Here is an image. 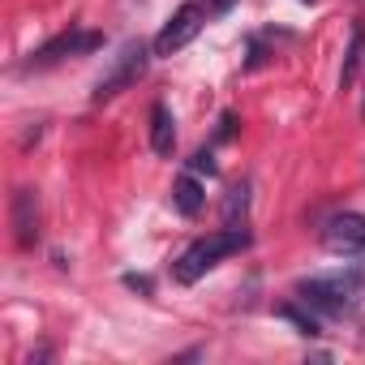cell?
<instances>
[{"mask_svg":"<svg viewBox=\"0 0 365 365\" xmlns=\"http://www.w3.org/2000/svg\"><path fill=\"white\" fill-rule=\"evenodd\" d=\"M232 5H237V0H211V9H215V14H228Z\"/></svg>","mask_w":365,"mask_h":365,"instance_id":"2e32d148","label":"cell"},{"mask_svg":"<svg viewBox=\"0 0 365 365\" xmlns=\"http://www.w3.org/2000/svg\"><path fill=\"white\" fill-rule=\"evenodd\" d=\"M365 288V267H348V271H335V275H314V279H301L297 284V297L322 314V318H344L356 297Z\"/></svg>","mask_w":365,"mask_h":365,"instance_id":"6da1fadb","label":"cell"},{"mask_svg":"<svg viewBox=\"0 0 365 365\" xmlns=\"http://www.w3.org/2000/svg\"><path fill=\"white\" fill-rule=\"evenodd\" d=\"M146 65H150V48H146L142 39H129V43H125V48L112 56L108 73L95 82V91H91V103H108V99H116L120 91L138 86V78L146 73Z\"/></svg>","mask_w":365,"mask_h":365,"instance_id":"3957f363","label":"cell"},{"mask_svg":"<svg viewBox=\"0 0 365 365\" xmlns=\"http://www.w3.org/2000/svg\"><path fill=\"white\" fill-rule=\"evenodd\" d=\"M125 288H133V292H142V297H150V292H155L150 275H125Z\"/></svg>","mask_w":365,"mask_h":365,"instance_id":"9a60e30c","label":"cell"},{"mask_svg":"<svg viewBox=\"0 0 365 365\" xmlns=\"http://www.w3.org/2000/svg\"><path fill=\"white\" fill-rule=\"evenodd\" d=\"M190 172H194V176H215L220 163H215L211 150H194V155H190Z\"/></svg>","mask_w":365,"mask_h":365,"instance_id":"4fadbf2b","label":"cell"},{"mask_svg":"<svg viewBox=\"0 0 365 365\" xmlns=\"http://www.w3.org/2000/svg\"><path fill=\"white\" fill-rule=\"evenodd\" d=\"M237 133V112H224L220 116V129H215V142H228Z\"/></svg>","mask_w":365,"mask_h":365,"instance_id":"5bb4252c","label":"cell"},{"mask_svg":"<svg viewBox=\"0 0 365 365\" xmlns=\"http://www.w3.org/2000/svg\"><path fill=\"white\" fill-rule=\"evenodd\" d=\"M322 245L331 254H365V215L339 211L322 224Z\"/></svg>","mask_w":365,"mask_h":365,"instance_id":"8992f818","label":"cell"},{"mask_svg":"<svg viewBox=\"0 0 365 365\" xmlns=\"http://www.w3.org/2000/svg\"><path fill=\"white\" fill-rule=\"evenodd\" d=\"M95 48H103V35H99V31H65V35L48 39L39 52H31V61H26L22 69H48V65L69 61V56H86V52H95Z\"/></svg>","mask_w":365,"mask_h":365,"instance_id":"5b68a950","label":"cell"},{"mask_svg":"<svg viewBox=\"0 0 365 365\" xmlns=\"http://www.w3.org/2000/svg\"><path fill=\"white\" fill-rule=\"evenodd\" d=\"M361 120H365V91H361Z\"/></svg>","mask_w":365,"mask_h":365,"instance_id":"e0dca14e","label":"cell"},{"mask_svg":"<svg viewBox=\"0 0 365 365\" xmlns=\"http://www.w3.org/2000/svg\"><path fill=\"white\" fill-rule=\"evenodd\" d=\"M250 241H254V237H250L245 228H220V232H211V237L194 241L185 254L172 262V279H176V284H198L211 267H220L224 258H232V254L250 250Z\"/></svg>","mask_w":365,"mask_h":365,"instance_id":"7a4b0ae2","label":"cell"},{"mask_svg":"<svg viewBox=\"0 0 365 365\" xmlns=\"http://www.w3.org/2000/svg\"><path fill=\"white\" fill-rule=\"evenodd\" d=\"M245 220H250V180L232 185L224 198V228H245Z\"/></svg>","mask_w":365,"mask_h":365,"instance_id":"8fae6325","label":"cell"},{"mask_svg":"<svg viewBox=\"0 0 365 365\" xmlns=\"http://www.w3.org/2000/svg\"><path fill=\"white\" fill-rule=\"evenodd\" d=\"M301 5H318V0H301Z\"/></svg>","mask_w":365,"mask_h":365,"instance_id":"ac0fdd59","label":"cell"},{"mask_svg":"<svg viewBox=\"0 0 365 365\" xmlns=\"http://www.w3.org/2000/svg\"><path fill=\"white\" fill-rule=\"evenodd\" d=\"M9 220H14V241L22 250H31L39 241V194L35 190H14V202H9Z\"/></svg>","mask_w":365,"mask_h":365,"instance_id":"52a82bcc","label":"cell"},{"mask_svg":"<svg viewBox=\"0 0 365 365\" xmlns=\"http://www.w3.org/2000/svg\"><path fill=\"white\" fill-rule=\"evenodd\" d=\"M202 202H207V190H202V180L194 176V172H185V176H176V185H172V207L185 215V220H194L198 211H202Z\"/></svg>","mask_w":365,"mask_h":365,"instance_id":"ba28073f","label":"cell"},{"mask_svg":"<svg viewBox=\"0 0 365 365\" xmlns=\"http://www.w3.org/2000/svg\"><path fill=\"white\" fill-rule=\"evenodd\" d=\"M365 65V26H352V39H348V52H344V65H339V91H348L356 82Z\"/></svg>","mask_w":365,"mask_h":365,"instance_id":"30bf717a","label":"cell"},{"mask_svg":"<svg viewBox=\"0 0 365 365\" xmlns=\"http://www.w3.org/2000/svg\"><path fill=\"white\" fill-rule=\"evenodd\" d=\"M207 26V9L198 5V0H190V5H180L172 18H168V26L155 35V56H172V52H180L185 43H194L198 39V31Z\"/></svg>","mask_w":365,"mask_h":365,"instance_id":"277c9868","label":"cell"},{"mask_svg":"<svg viewBox=\"0 0 365 365\" xmlns=\"http://www.w3.org/2000/svg\"><path fill=\"white\" fill-rule=\"evenodd\" d=\"M172 146H176V120H172V108H168V103H155V108H150V150L168 159Z\"/></svg>","mask_w":365,"mask_h":365,"instance_id":"9c48e42d","label":"cell"},{"mask_svg":"<svg viewBox=\"0 0 365 365\" xmlns=\"http://www.w3.org/2000/svg\"><path fill=\"white\" fill-rule=\"evenodd\" d=\"M275 314L284 318V322H292L297 327V335H322V314H309V309H301V305H292V301H284V305H275Z\"/></svg>","mask_w":365,"mask_h":365,"instance_id":"7c38bea8","label":"cell"}]
</instances>
